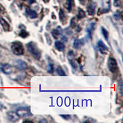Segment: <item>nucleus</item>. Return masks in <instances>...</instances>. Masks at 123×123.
Returning a JSON list of instances; mask_svg holds the SVG:
<instances>
[{
	"label": "nucleus",
	"mask_w": 123,
	"mask_h": 123,
	"mask_svg": "<svg viewBox=\"0 0 123 123\" xmlns=\"http://www.w3.org/2000/svg\"><path fill=\"white\" fill-rule=\"evenodd\" d=\"M26 47L28 52L32 55L36 60H39L41 57V51L38 47L36 43L33 41L28 42L26 44Z\"/></svg>",
	"instance_id": "nucleus-1"
},
{
	"label": "nucleus",
	"mask_w": 123,
	"mask_h": 123,
	"mask_svg": "<svg viewBox=\"0 0 123 123\" xmlns=\"http://www.w3.org/2000/svg\"><path fill=\"white\" fill-rule=\"evenodd\" d=\"M11 49L12 53L15 55L20 56L24 54L25 49L22 43L20 41H14L12 43Z\"/></svg>",
	"instance_id": "nucleus-2"
},
{
	"label": "nucleus",
	"mask_w": 123,
	"mask_h": 123,
	"mask_svg": "<svg viewBox=\"0 0 123 123\" xmlns=\"http://www.w3.org/2000/svg\"><path fill=\"white\" fill-rule=\"evenodd\" d=\"M107 66L109 71L112 73H116L119 70V66L117 61L114 57H109L107 62Z\"/></svg>",
	"instance_id": "nucleus-3"
},
{
	"label": "nucleus",
	"mask_w": 123,
	"mask_h": 123,
	"mask_svg": "<svg viewBox=\"0 0 123 123\" xmlns=\"http://www.w3.org/2000/svg\"><path fill=\"white\" fill-rule=\"evenodd\" d=\"M44 92H99L96 90H43Z\"/></svg>",
	"instance_id": "nucleus-4"
},
{
	"label": "nucleus",
	"mask_w": 123,
	"mask_h": 123,
	"mask_svg": "<svg viewBox=\"0 0 123 123\" xmlns=\"http://www.w3.org/2000/svg\"><path fill=\"white\" fill-rule=\"evenodd\" d=\"M14 66L19 71H24L27 69V63L21 59H17L14 62Z\"/></svg>",
	"instance_id": "nucleus-5"
},
{
	"label": "nucleus",
	"mask_w": 123,
	"mask_h": 123,
	"mask_svg": "<svg viewBox=\"0 0 123 123\" xmlns=\"http://www.w3.org/2000/svg\"><path fill=\"white\" fill-rule=\"evenodd\" d=\"M17 113L19 115L20 118H25L27 116H31L32 114L30 111L29 107H21L17 110Z\"/></svg>",
	"instance_id": "nucleus-6"
},
{
	"label": "nucleus",
	"mask_w": 123,
	"mask_h": 123,
	"mask_svg": "<svg viewBox=\"0 0 123 123\" xmlns=\"http://www.w3.org/2000/svg\"><path fill=\"white\" fill-rule=\"evenodd\" d=\"M0 70L5 75H11L13 71V68L9 63H1L0 65Z\"/></svg>",
	"instance_id": "nucleus-7"
},
{
	"label": "nucleus",
	"mask_w": 123,
	"mask_h": 123,
	"mask_svg": "<svg viewBox=\"0 0 123 123\" xmlns=\"http://www.w3.org/2000/svg\"><path fill=\"white\" fill-rule=\"evenodd\" d=\"M97 47L99 49V52H100L102 54L104 55H107V54L108 53L109 49L108 48L106 44L104 42V41L101 39L98 41L97 42Z\"/></svg>",
	"instance_id": "nucleus-8"
},
{
	"label": "nucleus",
	"mask_w": 123,
	"mask_h": 123,
	"mask_svg": "<svg viewBox=\"0 0 123 123\" xmlns=\"http://www.w3.org/2000/svg\"><path fill=\"white\" fill-rule=\"evenodd\" d=\"M7 118L9 121L12 122V123H15V122H17L20 119V117L19 115H18L17 112L11 111H9L7 113Z\"/></svg>",
	"instance_id": "nucleus-9"
},
{
	"label": "nucleus",
	"mask_w": 123,
	"mask_h": 123,
	"mask_svg": "<svg viewBox=\"0 0 123 123\" xmlns=\"http://www.w3.org/2000/svg\"><path fill=\"white\" fill-rule=\"evenodd\" d=\"M86 42V39L85 38L81 39H75L73 42V47L75 49H79L83 45H84Z\"/></svg>",
	"instance_id": "nucleus-10"
},
{
	"label": "nucleus",
	"mask_w": 123,
	"mask_h": 123,
	"mask_svg": "<svg viewBox=\"0 0 123 123\" xmlns=\"http://www.w3.org/2000/svg\"><path fill=\"white\" fill-rule=\"evenodd\" d=\"M96 3H94V2L91 1L89 2V4H88L87 6V12L88 14L92 16L95 14V12H96Z\"/></svg>",
	"instance_id": "nucleus-11"
},
{
	"label": "nucleus",
	"mask_w": 123,
	"mask_h": 123,
	"mask_svg": "<svg viewBox=\"0 0 123 123\" xmlns=\"http://www.w3.org/2000/svg\"><path fill=\"white\" fill-rule=\"evenodd\" d=\"M62 33H63L62 28L60 26H58L51 31V34L54 39H57L62 35Z\"/></svg>",
	"instance_id": "nucleus-12"
},
{
	"label": "nucleus",
	"mask_w": 123,
	"mask_h": 123,
	"mask_svg": "<svg viewBox=\"0 0 123 123\" xmlns=\"http://www.w3.org/2000/svg\"><path fill=\"white\" fill-rule=\"evenodd\" d=\"M96 27V22H92L89 24V27L86 28V31L88 33V38L92 39V33L94 31Z\"/></svg>",
	"instance_id": "nucleus-13"
},
{
	"label": "nucleus",
	"mask_w": 123,
	"mask_h": 123,
	"mask_svg": "<svg viewBox=\"0 0 123 123\" xmlns=\"http://www.w3.org/2000/svg\"><path fill=\"white\" fill-rule=\"evenodd\" d=\"M25 14L28 17H29L31 19H35L38 17V13L35 11L30 8H27L25 9Z\"/></svg>",
	"instance_id": "nucleus-14"
},
{
	"label": "nucleus",
	"mask_w": 123,
	"mask_h": 123,
	"mask_svg": "<svg viewBox=\"0 0 123 123\" xmlns=\"http://www.w3.org/2000/svg\"><path fill=\"white\" fill-rule=\"evenodd\" d=\"M0 24H1V27H3V30L5 31H10L11 26H10L9 23L4 19L0 17Z\"/></svg>",
	"instance_id": "nucleus-15"
},
{
	"label": "nucleus",
	"mask_w": 123,
	"mask_h": 123,
	"mask_svg": "<svg viewBox=\"0 0 123 123\" xmlns=\"http://www.w3.org/2000/svg\"><path fill=\"white\" fill-rule=\"evenodd\" d=\"M55 49H57L59 52H63V50H65V43L63 41H56L55 42Z\"/></svg>",
	"instance_id": "nucleus-16"
},
{
	"label": "nucleus",
	"mask_w": 123,
	"mask_h": 123,
	"mask_svg": "<svg viewBox=\"0 0 123 123\" xmlns=\"http://www.w3.org/2000/svg\"><path fill=\"white\" fill-rule=\"evenodd\" d=\"M58 17H59V20L60 22L62 23V24H65L66 22V15L65 14V12L62 9H60L58 12Z\"/></svg>",
	"instance_id": "nucleus-17"
},
{
	"label": "nucleus",
	"mask_w": 123,
	"mask_h": 123,
	"mask_svg": "<svg viewBox=\"0 0 123 123\" xmlns=\"http://www.w3.org/2000/svg\"><path fill=\"white\" fill-rule=\"evenodd\" d=\"M74 6V1L73 0H66V8L68 12H70Z\"/></svg>",
	"instance_id": "nucleus-18"
},
{
	"label": "nucleus",
	"mask_w": 123,
	"mask_h": 123,
	"mask_svg": "<svg viewBox=\"0 0 123 123\" xmlns=\"http://www.w3.org/2000/svg\"><path fill=\"white\" fill-rule=\"evenodd\" d=\"M77 19L78 20H81L84 19L86 17V12L84 11V10L79 8L78 11V14H77Z\"/></svg>",
	"instance_id": "nucleus-19"
},
{
	"label": "nucleus",
	"mask_w": 123,
	"mask_h": 123,
	"mask_svg": "<svg viewBox=\"0 0 123 123\" xmlns=\"http://www.w3.org/2000/svg\"><path fill=\"white\" fill-rule=\"evenodd\" d=\"M101 32H102V34L104 36V38H105L106 41H108V38H109V33L107 29L105 28H104V27H101Z\"/></svg>",
	"instance_id": "nucleus-20"
},
{
	"label": "nucleus",
	"mask_w": 123,
	"mask_h": 123,
	"mask_svg": "<svg viewBox=\"0 0 123 123\" xmlns=\"http://www.w3.org/2000/svg\"><path fill=\"white\" fill-rule=\"evenodd\" d=\"M55 71H56V73L58 75L61 76H66V73H65V71L63 70V69L62 68L61 66H58L56 68V70H55Z\"/></svg>",
	"instance_id": "nucleus-21"
},
{
	"label": "nucleus",
	"mask_w": 123,
	"mask_h": 123,
	"mask_svg": "<svg viewBox=\"0 0 123 123\" xmlns=\"http://www.w3.org/2000/svg\"><path fill=\"white\" fill-rule=\"evenodd\" d=\"M29 35L30 33L25 29H21V30L20 31L19 33V36L22 38H26Z\"/></svg>",
	"instance_id": "nucleus-22"
},
{
	"label": "nucleus",
	"mask_w": 123,
	"mask_h": 123,
	"mask_svg": "<svg viewBox=\"0 0 123 123\" xmlns=\"http://www.w3.org/2000/svg\"><path fill=\"white\" fill-rule=\"evenodd\" d=\"M47 73H50V74H52L54 73V63L52 62H49L48 65H47Z\"/></svg>",
	"instance_id": "nucleus-23"
},
{
	"label": "nucleus",
	"mask_w": 123,
	"mask_h": 123,
	"mask_svg": "<svg viewBox=\"0 0 123 123\" xmlns=\"http://www.w3.org/2000/svg\"><path fill=\"white\" fill-rule=\"evenodd\" d=\"M75 53L74 52V51L72 50H70V51H68V60H73L75 58Z\"/></svg>",
	"instance_id": "nucleus-24"
},
{
	"label": "nucleus",
	"mask_w": 123,
	"mask_h": 123,
	"mask_svg": "<svg viewBox=\"0 0 123 123\" xmlns=\"http://www.w3.org/2000/svg\"><path fill=\"white\" fill-rule=\"evenodd\" d=\"M76 26V20L75 17H73L70 20V27L71 28H75Z\"/></svg>",
	"instance_id": "nucleus-25"
},
{
	"label": "nucleus",
	"mask_w": 123,
	"mask_h": 123,
	"mask_svg": "<svg viewBox=\"0 0 123 123\" xmlns=\"http://www.w3.org/2000/svg\"><path fill=\"white\" fill-rule=\"evenodd\" d=\"M109 11V9H100L98 11V15H101L103 14L107 13Z\"/></svg>",
	"instance_id": "nucleus-26"
},
{
	"label": "nucleus",
	"mask_w": 123,
	"mask_h": 123,
	"mask_svg": "<svg viewBox=\"0 0 123 123\" xmlns=\"http://www.w3.org/2000/svg\"><path fill=\"white\" fill-rule=\"evenodd\" d=\"M121 13L119 11H118L116 12H115V13L113 14V17L116 20H118L119 19L120 16H121Z\"/></svg>",
	"instance_id": "nucleus-27"
},
{
	"label": "nucleus",
	"mask_w": 123,
	"mask_h": 123,
	"mask_svg": "<svg viewBox=\"0 0 123 123\" xmlns=\"http://www.w3.org/2000/svg\"><path fill=\"white\" fill-rule=\"evenodd\" d=\"M68 61H69V63H70V65H71V66L72 67V68H73V69H75V70H76V68H77V65H76V63L74 62L73 59V60H68Z\"/></svg>",
	"instance_id": "nucleus-28"
},
{
	"label": "nucleus",
	"mask_w": 123,
	"mask_h": 123,
	"mask_svg": "<svg viewBox=\"0 0 123 123\" xmlns=\"http://www.w3.org/2000/svg\"><path fill=\"white\" fill-rule=\"evenodd\" d=\"M118 89L120 94L123 95V81H122V80H120V81L118 83Z\"/></svg>",
	"instance_id": "nucleus-29"
},
{
	"label": "nucleus",
	"mask_w": 123,
	"mask_h": 123,
	"mask_svg": "<svg viewBox=\"0 0 123 123\" xmlns=\"http://www.w3.org/2000/svg\"><path fill=\"white\" fill-rule=\"evenodd\" d=\"M45 36H46V41H47V44H48L49 45H50L51 43H52V41H51V39H50V36H49V35L47 34V33H46Z\"/></svg>",
	"instance_id": "nucleus-30"
},
{
	"label": "nucleus",
	"mask_w": 123,
	"mask_h": 123,
	"mask_svg": "<svg viewBox=\"0 0 123 123\" xmlns=\"http://www.w3.org/2000/svg\"><path fill=\"white\" fill-rule=\"evenodd\" d=\"M60 116L65 120H69L71 119V116L70 115H60Z\"/></svg>",
	"instance_id": "nucleus-31"
},
{
	"label": "nucleus",
	"mask_w": 123,
	"mask_h": 123,
	"mask_svg": "<svg viewBox=\"0 0 123 123\" xmlns=\"http://www.w3.org/2000/svg\"><path fill=\"white\" fill-rule=\"evenodd\" d=\"M113 4L115 7H119L121 6L120 0H113Z\"/></svg>",
	"instance_id": "nucleus-32"
},
{
	"label": "nucleus",
	"mask_w": 123,
	"mask_h": 123,
	"mask_svg": "<svg viewBox=\"0 0 123 123\" xmlns=\"http://www.w3.org/2000/svg\"><path fill=\"white\" fill-rule=\"evenodd\" d=\"M62 41H63L64 42H66V41H68V38H67V37H66V36L63 35V36H62Z\"/></svg>",
	"instance_id": "nucleus-33"
},
{
	"label": "nucleus",
	"mask_w": 123,
	"mask_h": 123,
	"mask_svg": "<svg viewBox=\"0 0 123 123\" xmlns=\"http://www.w3.org/2000/svg\"><path fill=\"white\" fill-rule=\"evenodd\" d=\"M79 1L81 5H83V6H84V5H85V4H86V0H79Z\"/></svg>",
	"instance_id": "nucleus-34"
},
{
	"label": "nucleus",
	"mask_w": 123,
	"mask_h": 123,
	"mask_svg": "<svg viewBox=\"0 0 123 123\" xmlns=\"http://www.w3.org/2000/svg\"><path fill=\"white\" fill-rule=\"evenodd\" d=\"M36 0H29V1H28V3H29L30 4H32L36 3Z\"/></svg>",
	"instance_id": "nucleus-35"
},
{
	"label": "nucleus",
	"mask_w": 123,
	"mask_h": 123,
	"mask_svg": "<svg viewBox=\"0 0 123 123\" xmlns=\"http://www.w3.org/2000/svg\"><path fill=\"white\" fill-rule=\"evenodd\" d=\"M39 122H40V123H41V122H43V123H44V122H45V123H47V121L46 119H41V120H39Z\"/></svg>",
	"instance_id": "nucleus-36"
},
{
	"label": "nucleus",
	"mask_w": 123,
	"mask_h": 123,
	"mask_svg": "<svg viewBox=\"0 0 123 123\" xmlns=\"http://www.w3.org/2000/svg\"><path fill=\"white\" fill-rule=\"evenodd\" d=\"M25 122H30V123H33V121H30V120H24L23 121V123H25Z\"/></svg>",
	"instance_id": "nucleus-37"
},
{
	"label": "nucleus",
	"mask_w": 123,
	"mask_h": 123,
	"mask_svg": "<svg viewBox=\"0 0 123 123\" xmlns=\"http://www.w3.org/2000/svg\"><path fill=\"white\" fill-rule=\"evenodd\" d=\"M2 11H3V9H2V7H1V6L0 5V13Z\"/></svg>",
	"instance_id": "nucleus-38"
}]
</instances>
